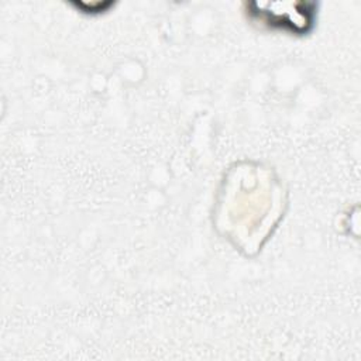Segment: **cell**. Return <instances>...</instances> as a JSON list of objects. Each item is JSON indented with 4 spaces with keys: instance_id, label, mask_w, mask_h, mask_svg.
Returning <instances> with one entry per match:
<instances>
[{
    "instance_id": "cell-1",
    "label": "cell",
    "mask_w": 361,
    "mask_h": 361,
    "mask_svg": "<svg viewBox=\"0 0 361 361\" xmlns=\"http://www.w3.org/2000/svg\"><path fill=\"white\" fill-rule=\"evenodd\" d=\"M285 204V190L272 171L252 162L235 164L219 192L216 227L251 255L272 234Z\"/></svg>"
}]
</instances>
